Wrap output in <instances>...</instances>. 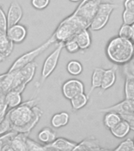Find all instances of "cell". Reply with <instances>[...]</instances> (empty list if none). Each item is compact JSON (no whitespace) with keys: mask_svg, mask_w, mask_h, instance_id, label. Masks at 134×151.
I'll use <instances>...</instances> for the list:
<instances>
[{"mask_svg":"<svg viewBox=\"0 0 134 151\" xmlns=\"http://www.w3.org/2000/svg\"><path fill=\"white\" fill-rule=\"evenodd\" d=\"M39 99H32L10 109L7 117L11 130L17 132L30 133L43 116V110L37 106Z\"/></svg>","mask_w":134,"mask_h":151,"instance_id":"obj_1","label":"cell"},{"mask_svg":"<svg viewBox=\"0 0 134 151\" xmlns=\"http://www.w3.org/2000/svg\"><path fill=\"white\" fill-rule=\"evenodd\" d=\"M106 53L110 61L114 63H128L134 55L133 42L120 36L113 38L106 46Z\"/></svg>","mask_w":134,"mask_h":151,"instance_id":"obj_2","label":"cell"},{"mask_svg":"<svg viewBox=\"0 0 134 151\" xmlns=\"http://www.w3.org/2000/svg\"><path fill=\"white\" fill-rule=\"evenodd\" d=\"M88 28V27L73 13L60 22L53 34L56 42H65L73 39L81 30Z\"/></svg>","mask_w":134,"mask_h":151,"instance_id":"obj_3","label":"cell"},{"mask_svg":"<svg viewBox=\"0 0 134 151\" xmlns=\"http://www.w3.org/2000/svg\"><path fill=\"white\" fill-rule=\"evenodd\" d=\"M54 42H56V40L54 38V34H52L51 36L45 42H43V44H41L40 47H36L35 49L32 50L30 51L25 53L20 57H18L14 61V63L12 64L11 66L9 67V72L11 71H15L21 69V68H23L24 66H25L26 65L31 63L34 61L37 57L45 52V50H47L52 44H54Z\"/></svg>","mask_w":134,"mask_h":151,"instance_id":"obj_4","label":"cell"},{"mask_svg":"<svg viewBox=\"0 0 134 151\" xmlns=\"http://www.w3.org/2000/svg\"><path fill=\"white\" fill-rule=\"evenodd\" d=\"M118 6L113 3H100L97 11L90 24L89 28L92 31L101 30L108 23L109 19L114 9Z\"/></svg>","mask_w":134,"mask_h":151,"instance_id":"obj_5","label":"cell"},{"mask_svg":"<svg viewBox=\"0 0 134 151\" xmlns=\"http://www.w3.org/2000/svg\"><path fill=\"white\" fill-rule=\"evenodd\" d=\"M102 0H82L73 14H76L89 28Z\"/></svg>","mask_w":134,"mask_h":151,"instance_id":"obj_6","label":"cell"},{"mask_svg":"<svg viewBox=\"0 0 134 151\" xmlns=\"http://www.w3.org/2000/svg\"><path fill=\"white\" fill-rule=\"evenodd\" d=\"M64 49L63 42H59L58 47L54 51L47 57L45 59L44 62L43 64L42 70H41V77L40 80V85L43 84L45 82V80L51 75L53 72L55 70L58 63H59V58L61 55L62 50Z\"/></svg>","mask_w":134,"mask_h":151,"instance_id":"obj_7","label":"cell"},{"mask_svg":"<svg viewBox=\"0 0 134 151\" xmlns=\"http://www.w3.org/2000/svg\"><path fill=\"white\" fill-rule=\"evenodd\" d=\"M62 92L63 96L70 100L77 94L84 93L85 86L80 80L77 79H71L64 83L62 87Z\"/></svg>","mask_w":134,"mask_h":151,"instance_id":"obj_8","label":"cell"},{"mask_svg":"<svg viewBox=\"0 0 134 151\" xmlns=\"http://www.w3.org/2000/svg\"><path fill=\"white\" fill-rule=\"evenodd\" d=\"M110 111L118 113L120 115H134V100L125 99L124 101L114 106L99 109V112L102 113H106Z\"/></svg>","mask_w":134,"mask_h":151,"instance_id":"obj_9","label":"cell"},{"mask_svg":"<svg viewBox=\"0 0 134 151\" xmlns=\"http://www.w3.org/2000/svg\"><path fill=\"white\" fill-rule=\"evenodd\" d=\"M77 142L70 141L66 138L59 137L56 138L54 141L48 144H45V150H61V151H70L74 150Z\"/></svg>","mask_w":134,"mask_h":151,"instance_id":"obj_10","label":"cell"},{"mask_svg":"<svg viewBox=\"0 0 134 151\" xmlns=\"http://www.w3.org/2000/svg\"><path fill=\"white\" fill-rule=\"evenodd\" d=\"M23 17L22 7L17 1H13L10 3L7 15V28L19 23Z\"/></svg>","mask_w":134,"mask_h":151,"instance_id":"obj_11","label":"cell"},{"mask_svg":"<svg viewBox=\"0 0 134 151\" xmlns=\"http://www.w3.org/2000/svg\"><path fill=\"white\" fill-rule=\"evenodd\" d=\"M7 35L14 44H19L25 40L27 36V29L22 24H14L7 28Z\"/></svg>","mask_w":134,"mask_h":151,"instance_id":"obj_12","label":"cell"},{"mask_svg":"<svg viewBox=\"0 0 134 151\" xmlns=\"http://www.w3.org/2000/svg\"><path fill=\"white\" fill-rule=\"evenodd\" d=\"M29 133L17 132L9 143L8 151H27L26 140L28 139Z\"/></svg>","mask_w":134,"mask_h":151,"instance_id":"obj_13","label":"cell"},{"mask_svg":"<svg viewBox=\"0 0 134 151\" xmlns=\"http://www.w3.org/2000/svg\"><path fill=\"white\" fill-rule=\"evenodd\" d=\"M106 149L102 148L99 140L95 137H88L77 144L74 150H106Z\"/></svg>","mask_w":134,"mask_h":151,"instance_id":"obj_14","label":"cell"},{"mask_svg":"<svg viewBox=\"0 0 134 151\" xmlns=\"http://www.w3.org/2000/svg\"><path fill=\"white\" fill-rule=\"evenodd\" d=\"M78 43V47L80 50H86L89 48L92 44L91 35L88 29H83L73 37Z\"/></svg>","mask_w":134,"mask_h":151,"instance_id":"obj_15","label":"cell"},{"mask_svg":"<svg viewBox=\"0 0 134 151\" xmlns=\"http://www.w3.org/2000/svg\"><path fill=\"white\" fill-rule=\"evenodd\" d=\"M130 125L125 120H122L114 127L110 129L111 134L118 139H122L129 134L130 132Z\"/></svg>","mask_w":134,"mask_h":151,"instance_id":"obj_16","label":"cell"},{"mask_svg":"<svg viewBox=\"0 0 134 151\" xmlns=\"http://www.w3.org/2000/svg\"><path fill=\"white\" fill-rule=\"evenodd\" d=\"M4 101L7 104L8 108L12 109L19 106L22 102V96L21 93L15 90L9 91L5 94Z\"/></svg>","mask_w":134,"mask_h":151,"instance_id":"obj_17","label":"cell"},{"mask_svg":"<svg viewBox=\"0 0 134 151\" xmlns=\"http://www.w3.org/2000/svg\"><path fill=\"white\" fill-rule=\"evenodd\" d=\"M116 80V69L115 68H111L110 69L104 70L103 80H102L101 88L103 91L109 89L114 84Z\"/></svg>","mask_w":134,"mask_h":151,"instance_id":"obj_18","label":"cell"},{"mask_svg":"<svg viewBox=\"0 0 134 151\" xmlns=\"http://www.w3.org/2000/svg\"><path fill=\"white\" fill-rule=\"evenodd\" d=\"M69 121H70V114L66 112L55 113L51 119V126L55 128L65 127L68 124Z\"/></svg>","mask_w":134,"mask_h":151,"instance_id":"obj_19","label":"cell"},{"mask_svg":"<svg viewBox=\"0 0 134 151\" xmlns=\"http://www.w3.org/2000/svg\"><path fill=\"white\" fill-rule=\"evenodd\" d=\"M38 139L42 143L48 144L57 138L56 132L51 127H46L40 130L37 134Z\"/></svg>","mask_w":134,"mask_h":151,"instance_id":"obj_20","label":"cell"},{"mask_svg":"<svg viewBox=\"0 0 134 151\" xmlns=\"http://www.w3.org/2000/svg\"><path fill=\"white\" fill-rule=\"evenodd\" d=\"M88 99H89V97L88 96V94H85V93H80V94H78L75 96H73L72 99H70L73 110L77 111L84 108L87 105Z\"/></svg>","mask_w":134,"mask_h":151,"instance_id":"obj_21","label":"cell"},{"mask_svg":"<svg viewBox=\"0 0 134 151\" xmlns=\"http://www.w3.org/2000/svg\"><path fill=\"white\" fill-rule=\"evenodd\" d=\"M104 68H96L93 70L92 75V86H91V89H90L88 96L89 97V95L92 94V92L96 88L101 87L102 80H103V76H104Z\"/></svg>","mask_w":134,"mask_h":151,"instance_id":"obj_22","label":"cell"},{"mask_svg":"<svg viewBox=\"0 0 134 151\" xmlns=\"http://www.w3.org/2000/svg\"><path fill=\"white\" fill-rule=\"evenodd\" d=\"M125 99L134 100V75L129 72H125Z\"/></svg>","mask_w":134,"mask_h":151,"instance_id":"obj_23","label":"cell"},{"mask_svg":"<svg viewBox=\"0 0 134 151\" xmlns=\"http://www.w3.org/2000/svg\"><path fill=\"white\" fill-rule=\"evenodd\" d=\"M105 113L106 114L104 116V125L108 129H111L112 127H114L117 124H118L121 120H122L120 114H118V113H115V112H113V111L106 112Z\"/></svg>","mask_w":134,"mask_h":151,"instance_id":"obj_24","label":"cell"},{"mask_svg":"<svg viewBox=\"0 0 134 151\" xmlns=\"http://www.w3.org/2000/svg\"><path fill=\"white\" fill-rule=\"evenodd\" d=\"M14 43L6 35H0V52L8 58L14 50Z\"/></svg>","mask_w":134,"mask_h":151,"instance_id":"obj_25","label":"cell"},{"mask_svg":"<svg viewBox=\"0 0 134 151\" xmlns=\"http://www.w3.org/2000/svg\"><path fill=\"white\" fill-rule=\"evenodd\" d=\"M16 133L17 132L11 130L4 134H0V151H8L9 143Z\"/></svg>","mask_w":134,"mask_h":151,"instance_id":"obj_26","label":"cell"},{"mask_svg":"<svg viewBox=\"0 0 134 151\" xmlns=\"http://www.w3.org/2000/svg\"><path fill=\"white\" fill-rule=\"evenodd\" d=\"M66 70L71 76H76L80 75L83 71V65L80 61L72 60L69 61L67 65H66Z\"/></svg>","mask_w":134,"mask_h":151,"instance_id":"obj_27","label":"cell"},{"mask_svg":"<svg viewBox=\"0 0 134 151\" xmlns=\"http://www.w3.org/2000/svg\"><path fill=\"white\" fill-rule=\"evenodd\" d=\"M26 148H27V151L45 150L44 145H41V144L37 142L29 139V137H28V139L26 140Z\"/></svg>","mask_w":134,"mask_h":151,"instance_id":"obj_28","label":"cell"},{"mask_svg":"<svg viewBox=\"0 0 134 151\" xmlns=\"http://www.w3.org/2000/svg\"><path fill=\"white\" fill-rule=\"evenodd\" d=\"M114 150L116 151H127V150H134V142L133 140L128 139L122 142H121L118 146H117Z\"/></svg>","mask_w":134,"mask_h":151,"instance_id":"obj_29","label":"cell"},{"mask_svg":"<svg viewBox=\"0 0 134 151\" xmlns=\"http://www.w3.org/2000/svg\"><path fill=\"white\" fill-rule=\"evenodd\" d=\"M64 43V48L67 50V52L70 53V54H73V53H76L78 52L80 48L78 47V43L75 41L74 39H70V40H67Z\"/></svg>","mask_w":134,"mask_h":151,"instance_id":"obj_30","label":"cell"},{"mask_svg":"<svg viewBox=\"0 0 134 151\" xmlns=\"http://www.w3.org/2000/svg\"><path fill=\"white\" fill-rule=\"evenodd\" d=\"M131 35H132V28L131 25L124 24L120 28L119 32H118V36L122 38H125L128 40H131Z\"/></svg>","mask_w":134,"mask_h":151,"instance_id":"obj_31","label":"cell"},{"mask_svg":"<svg viewBox=\"0 0 134 151\" xmlns=\"http://www.w3.org/2000/svg\"><path fill=\"white\" fill-rule=\"evenodd\" d=\"M123 23L126 24H133L134 23V10L130 9H124L122 14Z\"/></svg>","mask_w":134,"mask_h":151,"instance_id":"obj_32","label":"cell"},{"mask_svg":"<svg viewBox=\"0 0 134 151\" xmlns=\"http://www.w3.org/2000/svg\"><path fill=\"white\" fill-rule=\"evenodd\" d=\"M51 0H31V3L35 9L42 10L48 6Z\"/></svg>","mask_w":134,"mask_h":151,"instance_id":"obj_33","label":"cell"},{"mask_svg":"<svg viewBox=\"0 0 134 151\" xmlns=\"http://www.w3.org/2000/svg\"><path fill=\"white\" fill-rule=\"evenodd\" d=\"M0 28L7 30V15L3 11L2 6H0Z\"/></svg>","mask_w":134,"mask_h":151,"instance_id":"obj_34","label":"cell"},{"mask_svg":"<svg viewBox=\"0 0 134 151\" xmlns=\"http://www.w3.org/2000/svg\"><path fill=\"white\" fill-rule=\"evenodd\" d=\"M7 112H8V107L7 104L5 103L4 100L0 101V122H2L6 118Z\"/></svg>","mask_w":134,"mask_h":151,"instance_id":"obj_35","label":"cell"},{"mask_svg":"<svg viewBox=\"0 0 134 151\" xmlns=\"http://www.w3.org/2000/svg\"><path fill=\"white\" fill-rule=\"evenodd\" d=\"M123 120H125L130 124L131 130L134 131V115H121Z\"/></svg>","mask_w":134,"mask_h":151,"instance_id":"obj_36","label":"cell"},{"mask_svg":"<svg viewBox=\"0 0 134 151\" xmlns=\"http://www.w3.org/2000/svg\"><path fill=\"white\" fill-rule=\"evenodd\" d=\"M124 7L126 9L134 10V0H125Z\"/></svg>","mask_w":134,"mask_h":151,"instance_id":"obj_37","label":"cell"},{"mask_svg":"<svg viewBox=\"0 0 134 151\" xmlns=\"http://www.w3.org/2000/svg\"><path fill=\"white\" fill-rule=\"evenodd\" d=\"M7 58V57L6 56V55H5L3 53L0 52V63H1V62H2V61H4Z\"/></svg>","mask_w":134,"mask_h":151,"instance_id":"obj_38","label":"cell"},{"mask_svg":"<svg viewBox=\"0 0 134 151\" xmlns=\"http://www.w3.org/2000/svg\"><path fill=\"white\" fill-rule=\"evenodd\" d=\"M131 28H132V35H131V41L134 42V23L131 24Z\"/></svg>","mask_w":134,"mask_h":151,"instance_id":"obj_39","label":"cell"},{"mask_svg":"<svg viewBox=\"0 0 134 151\" xmlns=\"http://www.w3.org/2000/svg\"><path fill=\"white\" fill-rule=\"evenodd\" d=\"M5 96V93L3 92L2 89V87H1V83H0V98H3Z\"/></svg>","mask_w":134,"mask_h":151,"instance_id":"obj_40","label":"cell"},{"mask_svg":"<svg viewBox=\"0 0 134 151\" xmlns=\"http://www.w3.org/2000/svg\"><path fill=\"white\" fill-rule=\"evenodd\" d=\"M6 34H7V31L4 30V29H2V28H0V35H6Z\"/></svg>","mask_w":134,"mask_h":151,"instance_id":"obj_41","label":"cell"},{"mask_svg":"<svg viewBox=\"0 0 134 151\" xmlns=\"http://www.w3.org/2000/svg\"><path fill=\"white\" fill-rule=\"evenodd\" d=\"M70 2H80L81 0H70Z\"/></svg>","mask_w":134,"mask_h":151,"instance_id":"obj_42","label":"cell"},{"mask_svg":"<svg viewBox=\"0 0 134 151\" xmlns=\"http://www.w3.org/2000/svg\"><path fill=\"white\" fill-rule=\"evenodd\" d=\"M2 100H4V97L3 98H0V101H2Z\"/></svg>","mask_w":134,"mask_h":151,"instance_id":"obj_43","label":"cell"},{"mask_svg":"<svg viewBox=\"0 0 134 151\" xmlns=\"http://www.w3.org/2000/svg\"><path fill=\"white\" fill-rule=\"evenodd\" d=\"M133 50H134V42H133Z\"/></svg>","mask_w":134,"mask_h":151,"instance_id":"obj_44","label":"cell"},{"mask_svg":"<svg viewBox=\"0 0 134 151\" xmlns=\"http://www.w3.org/2000/svg\"><path fill=\"white\" fill-rule=\"evenodd\" d=\"M133 142H134V139H133Z\"/></svg>","mask_w":134,"mask_h":151,"instance_id":"obj_45","label":"cell"}]
</instances>
